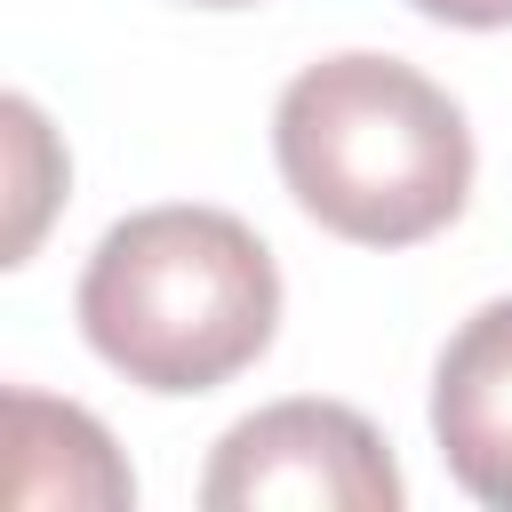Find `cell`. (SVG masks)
Instances as JSON below:
<instances>
[{"mask_svg":"<svg viewBox=\"0 0 512 512\" xmlns=\"http://www.w3.org/2000/svg\"><path fill=\"white\" fill-rule=\"evenodd\" d=\"M192 8H248V0H192Z\"/></svg>","mask_w":512,"mask_h":512,"instance_id":"8","label":"cell"},{"mask_svg":"<svg viewBox=\"0 0 512 512\" xmlns=\"http://www.w3.org/2000/svg\"><path fill=\"white\" fill-rule=\"evenodd\" d=\"M408 8H424L432 24H464V32H496V24H512V0H408Z\"/></svg>","mask_w":512,"mask_h":512,"instance_id":"7","label":"cell"},{"mask_svg":"<svg viewBox=\"0 0 512 512\" xmlns=\"http://www.w3.org/2000/svg\"><path fill=\"white\" fill-rule=\"evenodd\" d=\"M80 328L144 392H216L280 328L272 248L224 208H144L96 240Z\"/></svg>","mask_w":512,"mask_h":512,"instance_id":"2","label":"cell"},{"mask_svg":"<svg viewBox=\"0 0 512 512\" xmlns=\"http://www.w3.org/2000/svg\"><path fill=\"white\" fill-rule=\"evenodd\" d=\"M208 512H264V504H304V512H400V464L384 456L376 424L344 400H272L240 416L208 472H200Z\"/></svg>","mask_w":512,"mask_h":512,"instance_id":"3","label":"cell"},{"mask_svg":"<svg viewBox=\"0 0 512 512\" xmlns=\"http://www.w3.org/2000/svg\"><path fill=\"white\" fill-rule=\"evenodd\" d=\"M0 120H8V144H16V160H24V168H16V192H24V208H16V240H8V264H24V248H32V232H40V200H48V192H40V176H32L40 112H32L24 96H8V104H0Z\"/></svg>","mask_w":512,"mask_h":512,"instance_id":"6","label":"cell"},{"mask_svg":"<svg viewBox=\"0 0 512 512\" xmlns=\"http://www.w3.org/2000/svg\"><path fill=\"white\" fill-rule=\"evenodd\" d=\"M272 152L296 208L360 248H416L456 224L472 192V128L456 96L368 48L320 56L280 88Z\"/></svg>","mask_w":512,"mask_h":512,"instance_id":"1","label":"cell"},{"mask_svg":"<svg viewBox=\"0 0 512 512\" xmlns=\"http://www.w3.org/2000/svg\"><path fill=\"white\" fill-rule=\"evenodd\" d=\"M8 448H16V480H8L16 504H24V488H32L48 464H64L72 504H128V496H136V480H128V464L112 456L104 424L80 416V408H64V400L8 392Z\"/></svg>","mask_w":512,"mask_h":512,"instance_id":"5","label":"cell"},{"mask_svg":"<svg viewBox=\"0 0 512 512\" xmlns=\"http://www.w3.org/2000/svg\"><path fill=\"white\" fill-rule=\"evenodd\" d=\"M432 440L464 496L512 512V296L448 336L432 368Z\"/></svg>","mask_w":512,"mask_h":512,"instance_id":"4","label":"cell"}]
</instances>
